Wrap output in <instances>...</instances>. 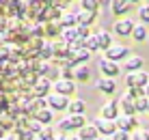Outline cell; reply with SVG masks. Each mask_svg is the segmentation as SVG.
Listing matches in <instances>:
<instances>
[{"mask_svg": "<svg viewBox=\"0 0 149 140\" xmlns=\"http://www.w3.org/2000/svg\"><path fill=\"white\" fill-rule=\"evenodd\" d=\"M45 103H48L50 110L61 112V110H67V106H69V97L58 95V93H50V95L45 97Z\"/></svg>", "mask_w": 149, "mask_h": 140, "instance_id": "obj_1", "label": "cell"}, {"mask_svg": "<svg viewBox=\"0 0 149 140\" xmlns=\"http://www.w3.org/2000/svg\"><path fill=\"white\" fill-rule=\"evenodd\" d=\"M125 84H127V89H143L145 84H149V73H145V71H132L125 78Z\"/></svg>", "mask_w": 149, "mask_h": 140, "instance_id": "obj_2", "label": "cell"}, {"mask_svg": "<svg viewBox=\"0 0 149 140\" xmlns=\"http://www.w3.org/2000/svg\"><path fill=\"white\" fill-rule=\"evenodd\" d=\"M91 125H93L97 129V134H102V136H112V134L117 132V121H108V119H102V116H97Z\"/></svg>", "mask_w": 149, "mask_h": 140, "instance_id": "obj_3", "label": "cell"}, {"mask_svg": "<svg viewBox=\"0 0 149 140\" xmlns=\"http://www.w3.org/2000/svg\"><path fill=\"white\" fill-rule=\"evenodd\" d=\"M52 89H54V93H58V95L69 97L71 93H76V82L74 80H65V78H58V80L52 84Z\"/></svg>", "mask_w": 149, "mask_h": 140, "instance_id": "obj_4", "label": "cell"}, {"mask_svg": "<svg viewBox=\"0 0 149 140\" xmlns=\"http://www.w3.org/2000/svg\"><path fill=\"white\" fill-rule=\"evenodd\" d=\"M127 56H130V50H127L125 45H110V48L106 50V56H104V58L112 60V63H119V60L127 58Z\"/></svg>", "mask_w": 149, "mask_h": 140, "instance_id": "obj_5", "label": "cell"}, {"mask_svg": "<svg viewBox=\"0 0 149 140\" xmlns=\"http://www.w3.org/2000/svg\"><path fill=\"white\" fill-rule=\"evenodd\" d=\"M100 71L104 73V78H112V80L121 73L119 63H112V60H108V58H102L100 60Z\"/></svg>", "mask_w": 149, "mask_h": 140, "instance_id": "obj_6", "label": "cell"}, {"mask_svg": "<svg viewBox=\"0 0 149 140\" xmlns=\"http://www.w3.org/2000/svg\"><path fill=\"white\" fill-rule=\"evenodd\" d=\"M50 89H52V82H50L48 78L41 76V78H37V82L33 84V97H43V99H45Z\"/></svg>", "mask_w": 149, "mask_h": 140, "instance_id": "obj_7", "label": "cell"}, {"mask_svg": "<svg viewBox=\"0 0 149 140\" xmlns=\"http://www.w3.org/2000/svg\"><path fill=\"white\" fill-rule=\"evenodd\" d=\"M136 125H138L136 114H134V116H130V114H121V116H117V129H121V132L132 134Z\"/></svg>", "mask_w": 149, "mask_h": 140, "instance_id": "obj_8", "label": "cell"}, {"mask_svg": "<svg viewBox=\"0 0 149 140\" xmlns=\"http://www.w3.org/2000/svg\"><path fill=\"white\" fill-rule=\"evenodd\" d=\"M117 116H119V103H117V99H112V101H108L104 108H102V119L117 121Z\"/></svg>", "mask_w": 149, "mask_h": 140, "instance_id": "obj_9", "label": "cell"}, {"mask_svg": "<svg viewBox=\"0 0 149 140\" xmlns=\"http://www.w3.org/2000/svg\"><path fill=\"white\" fill-rule=\"evenodd\" d=\"M95 86L102 93H106V95H115V93H117V82L112 80V78H102V80L95 82Z\"/></svg>", "mask_w": 149, "mask_h": 140, "instance_id": "obj_10", "label": "cell"}, {"mask_svg": "<svg viewBox=\"0 0 149 140\" xmlns=\"http://www.w3.org/2000/svg\"><path fill=\"white\" fill-rule=\"evenodd\" d=\"M132 28H134V22H132V19H119V22H115V26H112V30H115L117 35H121V37L132 35Z\"/></svg>", "mask_w": 149, "mask_h": 140, "instance_id": "obj_11", "label": "cell"}, {"mask_svg": "<svg viewBox=\"0 0 149 140\" xmlns=\"http://www.w3.org/2000/svg\"><path fill=\"white\" fill-rule=\"evenodd\" d=\"M119 108H123V114L134 116V114H136V99H132L130 95L121 97V99H119Z\"/></svg>", "mask_w": 149, "mask_h": 140, "instance_id": "obj_12", "label": "cell"}, {"mask_svg": "<svg viewBox=\"0 0 149 140\" xmlns=\"http://www.w3.org/2000/svg\"><path fill=\"white\" fill-rule=\"evenodd\" d=\"M78 138L80 140H97V138H100V134H97V129L91 125V123H86L84 127L78 129Z\"/></svg>", "mask_w": 149, "mask_h": 140, "instance_id": "obj_13", "label": "cell"}, {"mask_svg": "<svg viewBox=\"0 0 149 140\" xmlns=\"http://www.w3.org/2000/svg\"><path fill=\"white\" fill-rule=\"evenodd\" d=\"M110 9H112L115 15H123V13H127L132 9V2H130V0H112Z\"/></svg>", "mask_w": 149, "mask_h": 140, "instance_id": "obj_14", "label": "cell"}, {"mask_svg": "<svg viewBox=\"0 0 149 140\" xmlns=\"http://www.w3.org/2000/svg\"><path fill=\"white\" fill-rule=\"evenodd\" d=\"M143 63H145V60L141 58V56H127L125 58V71L127 73H132V71H141L143 69Z\"/></svg>", "mask_w": 149, "mask_h": 140, "instance_id": "obj_15", "label": "cell"}, {"mask_svg": "<svg viewBox=\"0 0 149 140\" xmlns=\"http://www.w3.org/2000/svg\"><path fill=\"white\" fill-rule=\"evenodd\" d=\"M30 119L39 121L41 125H50V123H52V110H50V108H41V110H37Z\"/></svg>", "mask_w": 149, "mask_h": 140, "instance_id": "obj_16", "label": "cell"}, {"mask_svg": "<svg viewBox=\"0 0 149 140\" xmlns=\"http://www.w3.org/2000/svg\"><path fill=\"white\" fill-rule=\"evenodd\" d=\"M61 39H63L67 45H71L74 41H78V39H80L78 28H76V26H71V28H63V30H61Z\"/></svg>", "mask_w": 149, "mask_h": 140, "instance_id": "obj_17", "label": "cell"}, {"mask_svg": "<svg viewBox=\"0 0 149 140\" xmlns=\"http://www.w3.org/2000/svg\"><path fill=\"white\" fill-rule=\"evenodd\" d=\"M91 78V71L86 65H74V80L78 82H86Z\"/></svg>", "mask_w": 149, "mask_h": 140, "instance_id": "obj_18", "label": "cell"}, {"mask_svg": "<svg viewBox=\"0 0 149 140\" xmlns=\"http://www.w3.org/2000/svg\"><path fill=\"white\" fill-rule=\"evenodd\" d=\"M95 37H97V43H100V50L106 52L112 45V37H110V33H106V30H100Z\"/></svg>", "mask_w": 149, "mask_h": 140, "instance_id": "obj_19", "label": "cell"}, {"mask_svg": "<svg viewBox=\"0 0 149 140\" xmlns=\"http://www.w3.org/2000/svg\"><path fill=\"white\" fill-rule=\"evenodd\" d=\"M84 110H86V103L82 99H74V101H69V106H67L69 114H84Z\"/></svg>", "mask_w": 149, "mask_h": 140, "instance_id": "obj_20", "label": "cell"}, {"mask_svg": "<svg viewBox=\"0 0 149 140\" xmlns=\"http://www.w3.org/2000/svg\"><path fill=\"white\" fill-rule=\"evenodd\" d=\"M132 37L136 41H147V28L145 24H134V28H132Z\"/></svg>", "mask_w": 149, "mask_h": 140, "instance_id": "obj_21", "label": "cell"}, {"mask_svg": "<svg viewBox=\"0 0 149 140\" xmlns=\"http://www.w3.org/2000/svg\"><path fill=\"white\" fill-rule=\"evenodd\" d=\"M76 17H78V26H84V28H86V26H89V24L95 19V13H91V11H82V13L76 15Z\"/></svg>", "mask_w": 149, "mask_h": 140, "instance_id": "obj_22", "label": "cell"}, {"mask_svg": "<svg viewBox=\"0 0 149 140\" xmlns=\"http://www.w3.org/2000/svg\"><path fill=\"white\" fill-rule=\"evenodd\" d=\"M69 123H71V129H80V127H84L86 125V119L84 114H69Z\"/></svg>", "mask_w": 149, "mask_h": 140, "instance_id": "obj_23", "label": "cell"}, {"mask_svg": "<svg viewBox=\"0 0 149 140\" xmlns=\"http://www.w3.org/2000/svg\"><path fill=\"white\" fill-rule=\"evenodd\" d=\"M54 136H56L54 129L50 127V125H43V129H41V132H39L35 138H37V140H54Z\"/></svg>", "mask_w": 149, "mask_h": 140, "instance_id": "obj_24", "label": "cell"}, {"mask_svg": "<svg viewBox=\"0 0 149 140\" xmlns=\"http://www.w3.org/2000/svg\"><path fill=\"white\" fill-rule=\"evenodd\" d=\"M61 24H63V28H71V26L78 24V17H76L74 13H65L63 17H61Z\"/></svg>", "mask_w": 149, "mask_h": 140, "instance_id": "obj_25", "label": "cell"}, {"mask_svg": "<svg viewBox=\"0 0 149 140\" xmlns=\"http://www.w3.org/2000/svg\"><path fill=\"white\" fill-rule=\"evenodd\" d=\"M84 48L89 50V52L100 50V43H97V37H95V35H89V37H84Z\"/></svg>", "mask_w": 149, "mask_h": 140, "instance_id": "obj_26", "label": "cell"}, {"mask_svg": "<svg viewBox=\"0 0 149 140\" xmlns=\"http://www.w3.org/2000/svg\"><path fill=\"white\" fill-rule=\"evenodd\" d=\"M97 9H100V0H82V11L97 13Z\"/></svg>", "mask_w": 149, "mask_h": 140, "instance_id": "obj_27", "label": "cell"}, {"mask_svg": "<svg viewBox=\"0 0 149 140\" xmlns=\"http://www.w3.org/2000/svg\"><path fill=\"white\" fill-rule=\"evenodd\" d=\"M138 17H141L143 24H149V4H143V7L138 9Z\"/></svg>", "mask_w": 149, "mask_h": 140, "instance_id": "obj_28", "label": "cell"}, {"mask_svg": "<svg viewBox=\"0 0 149 140\" xmlns=\"http://www.w3.org/2000/svg\"><path fill=\"white\" fill-rule=\"evenodd\" d=\"M147 103H149V99L145 95L138 97V99H136V112H147Z\"/></svg>", "mask_w": 149, "mask_h": 140, "instance_id": "obj_29", "label": "cell"}, {"mask_svg": "<svg viewBox=\"0 0 149 140\" xmlns=\"http://www.w3.org/2000/svg\"><path fill=\"white\" fill-rule=\"evenodd\" d=\"M58 132H63V134H67V132H74V129H71V123H69V119H61V121H58Z\"/></svg>", "mask_w": 149, "mask_h": 140, "instance_id": "obj_30", "label": "cell"}, {"mask_svg": "<svg viewBox=\"0 0 149 140\" xmlns=\"http://www.w3.org/2000/svg\"><path fill=\"white\" fill-rule=\"evenodd\" d=\"M28 129L35 134V136H37V134L41 132V129H43V125H41L39 121H35V119H30V121H28Z\"/></svg>", "mask_w": 149, "mask_h": 140, "instance_id": "obj_31", "label": "cell"}, {"mask_svg": "<svg viewBox=\"0 0 149 140\" xmlns=\"http://www.w3.org/2000/svg\"><path fill=\"white\" fill-rule=\"evenodd\" d=\"M110 138H112V140H130V134H127V132H121V129H117V132L112 134Z\"/></svg>", "mask_w": 149, "mask_h": 140, "instance_id": "obj_32", "label": "cell"}, {"mask_svg": "<svg viewBox=\"0 0 149 140\" xmlns=\"http://www.w3.org/2000/svg\"><path fill=\"white\" fill-rule=\"evenodd\" d=\"M134 140H149V132H145V129H136V132H134Z\"/></svg>", "mask_w": 149, "mask_h": 140, "instance_id": "obj_33", "label": "cell"}, {"mask_svg": "<svg viewBox=\"0 0 149 140\" xmlns=\"http://www.w3.org/2000/svg\"><path fill=\"white\" fill-rule=\"evenodd\" d=\"M143 95H145L147 99H149V84H145V86H143Z\"/></svg>", "mask_w": 149, "mask_h": 140, "instance_id": "obj_34", "label": "cell"}, {"mask_svg": "<svg viewBox=\"0 0 149 140\" xmlns=\"http://www.w3.org/2000/svg\"><path fill=\"white\" fill-rule=\"evenodd\" d=\"M97 140H112L110 136H102V138H97Z\"/></svg>", "mask_w": 149, "mask_h": 140, "instance_id": "obj_35", "label": "cell"}, {"mask_svg": "<svg viewBox=\"0 0 149 140\" xmlns=\"http://www.w3.org/2000/svg\"><path fill=\"white\" fill-rule=\"evenodd\" d=\"M67 140H80L78 136H71V138H67Z\"/></svg>", "mask_w": 149, "mask_h": 140, "instance_id": "obj_36", "label": "cell"}, {"mask_svg": "<svg viewBox=\"0 0 149 140\" xmlns=\"http://www.w3.org/2000/svg\"><path fill=\"white\" fill-rule=\"evenodd\" d=\"M130 2H141V0H130Z\"/></svg>", "mask_w": 149, "mask_h": 140, "instance_id": "obj_37", "label": "cell"}, {"mask_svg": "<svg viewBox=\"0 0 149 140\" xmlns=\"http://www.w3.org/2000/svg\"><path fill=\"white\" fill-rule=\"evenodd\" d=\"M147 114H149V103H147Z\"/></svg>", "mask_w": 149, "mask_h": 140, "instance_id": "obj_38", "label": "cell"}]
</instances>
